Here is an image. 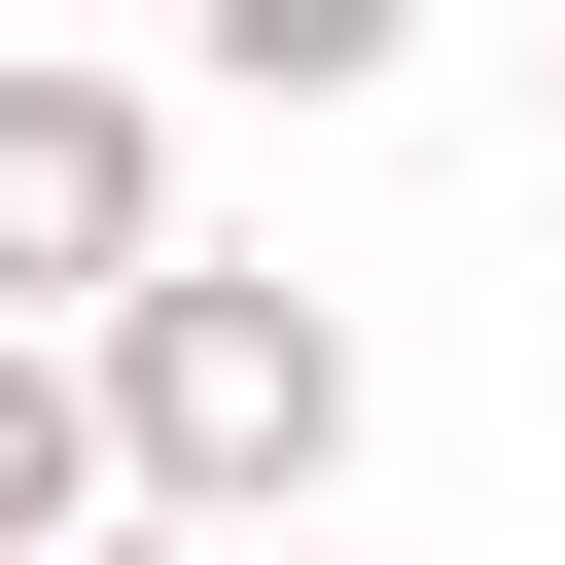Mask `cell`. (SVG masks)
I'll return each mask as SVG.
<instances>
[{
	"label": "cell",
	"instance_id": "6da1fadb",
	"mask_svg": "<svg viewBox=\"0 0 565 565\" xmlns=\"http://www.w3.org/2000/svg\"><path fill=\"white\" fill-rule=\"evenodd\" d=\"M318 459H353V318L177 247V282L106 318V494H141L177 565H282V494H318Z\"/></svg>",
	"mask_w": 565,
	"mask_h": 565
},
{
	"label": "cell",
	"instance_id": "7a4b0ae2",
	"mask_svg": "<svg viewBox=\"0 0 565 565\" xmlns=\"http://www.w3.org/2000/svg\"><path fill=\"white\" fill-rule=\"evenodd\" d=\"M141 282H177L141 71H0V353H35V318H141Z\"/></svg>",
	"mask_w": 565,
	"mask_h": 565
},
{
	"label": "cell",
	"instance_id": "3957f363",
	"mask_svg": "<svg viewBox=\"0 0 565 565\" xmlns=\"http://www.w3.org/2000/svg\"><path fill=\"white\" fill-rule=\"evenodd\" d=\"M0 565H106V353H0Z\"/></svg>",
	"mask_w": 565,
	"mask_h": 565
}]
</instances>
